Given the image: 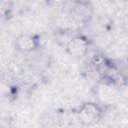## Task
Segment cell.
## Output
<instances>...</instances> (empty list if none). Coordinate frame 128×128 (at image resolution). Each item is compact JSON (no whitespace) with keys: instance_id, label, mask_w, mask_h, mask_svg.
I'll use <instances>...</instances> for the list:
<instances>
[{"instance_id":"cell-3","label":"cell","mask_w":128,"mask_h":128,"mask_svg":"<svg viewBox=\"0 0 128 128\" xmlns=\"http://www.w3.org/2000/svg\"><path fill=\"white\" fill-rule=\"evenodd\" d=\"M92 45V40L84 35V34H75L65 45L64 49L66 53L75 59H80L85 57L91 48Z\"/></svg>"},{"instance_id":"cell-7","label":"cell","mask_w":128,"mask_h":128,"mask_svg":"<svg viewBox=\"0 0 128 128\" xmlns=\"http://www.w3.org/2000/svg\"><path fill=\"white\" fill-rule=\"evenodd\" d=\"M0 128H13V125L7 118H0Z\"/></svg>"},{"instance_id":"cell-6","label":"cell","mask_w":128,"mask_h":128,"mask_svg":"<svg viewBox=\"0 0 128 128\" xmlns=\"http://www.w3.org/2000/svg\"><path fill=\"white\" fill-rule=\"evenodd\" d=\"M14 11V3L9 0H0V20L9 19Z\"/></svg>"},{"instance_id":"cell-4","label":"cell","mask_w":128,"mask_h":128,"mask_svg":"<svg viewBox=\"0 0 128 128\" xmlns=\"http://www.w3.org/2000/svg\"><path fill=\"white\" fill-rule=\"evenodd\" d=\"M51 60H52L51 54L41 47L38 50L27 55L26 63L29 69L33 73L42 75L45 72H47V70L50 68Z\"/></svg>"},{"instance_id":"cell-5","label":"cell","mask_w":128,"mask_h":128,"mask_svg":"<svg viewBox=\"0 0 128 128\" xmlns=\"http://www.w3.org/2000/svg\"><path fill=\"white\" fill-rule=\"evenodd\" d=\"M41 47V37L36 33H22L14 40L15 50L24 55H28Z\"/></svg>"},{"instance_id":"cell-1","label":"cell","mask_w":128,"mask_h":128,"mask_svg":"<svg viewBox=\"0 0 128 128\" xmlns=\"http://www.w3.org/2000/svg\"><path fill=\"white\" fill-rule=\"evenodd\" d=\"M106 108L104 105L94 101L83 102L76 110V116L82 126L91 127L98 124L104 117Z\"/></svg>"},{"instance_id":"cell-2","label":"cell","mask_w":128,"mask_h":128,"mask_svg":"<svg viewBox=\"0 0 128 128\" xmlns=\"http://www.w3.org/2000/svg\"><path fill=\"white\" fill-rule=\"evenodd\" d=\"M67 11L70 17L78 24L87 25L94 17V7L89 1L76 0L68 3Z\"/></svg>"}]
</instances>
